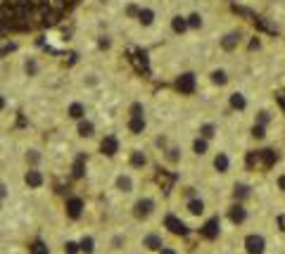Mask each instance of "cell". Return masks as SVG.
<instances>
[{
    "label": "cell",
    "mask_w": 285,
    "mask_h": 254,
    "mask_svg": "<svg viewBox=\"0 0 285 254\" xmlns=\"http://www.w3.org/2000/svg\"><path fill=\"white\" fill-rule=\"evenodd\" d=\"M166 204H169V216L176 219L183 228L200 230L212 219H217L221 192L207 186L195 171H188L176 176L174 186L166 192Z\"/></svg>",
    "instance_id": "cell-1"
},
{
    "label": "cell",
    "mask_w": 285,
    "mask_h": 254,
    "mask_svg": "<svg viewBox=\"0 0 285 254\" xmlns=\"http://www.w3.org/2000/svg\"><path fill=\"white\" fill-rule=\"evenodd\" d=\"M155 95L145 83L133 81L126 86L119 97L114 114V135L117 140H148L155 128Z\"/></svg>",
    "instance_id": "cell-2"
},
{
    "label": "cell",
    "mask_w": 285,
    "mask_h": 254,
    "mask_svg": "<svg viewBox=\"0 0 285 254\" xmlns=\"http://www.w3.org/2000/svg\"><path fill=\"white\" fill-rule=\"evenodd\" d=\"M245 157H247V152L233 140V135H228V138H223L221 143L212 147L207 161L195 174L200 176L209 188H214L217 192L223 195L247 171L245 169Z\"/></svg>",
    "instance_id": "cell-3"
},
{
    "label": "cell",
    "mask_w": 285,
    "mask_h": 254,
    "mask_svg": "<svg viewBox=\"0 0 285 254\" xmlns=\"http://www.w3.org/2000/svg\"><path fill=\"white\" fill-rule=\"evenodd\" d=\"M148 140L152 145L155 159H157V169H162V171L171 176L192 171L181 126H155Z\"/></svg>",
    "instance_id": "cell-4"
},
{
    "label": "cell",
    "mask_w": 285,
    "mask_h": 254,
    "mask_svg": "<svg viewBox=\"0 0 285 254\" xmlns=\"http://www.w3.org/2000/svg\"><path fill=\"white\" fill-rule=\"evenodd\" d=\"M243 74H245L243 57H212V60H204L200 69L195 71L197 95L217 100L228 88H233L240 79H245Z\"/></svg>",
    "instance_id": "cell-5"
},
{
    "label": "cell",
    "mask_w": 285,
    "mask_h": 254,
    "mask_svg": "<svg viewBox=\"0 0 285 254\" xmlns=\"http://www.w3.org/2000/svg\"><path fill=\"white\" fill-rule=\"evenodd\" d=\"M122 214L119 219L126 221L128 226H152V223H162L169 219V204H166V192L159 186L152 183L150 178L145 186L138 190L131 200L119 207Z\"/></svg>",
    "instance_id": "cell-6"
},
{
    "label": "cell",
    "mask_w": 285,
    "mask_h": 254,
    "mask_svg": "<svg viewBox=\"0 0 285 254\" xmlns=\"http://www.w3.org/2000/svg\"><path fill=\"white\" fill-rule=\"evenodd\" d=\"M55 79V60L41 50H19L14 53L12 67H10V86L12 88H27L38 91Z\"/></svg>",
    "instance_id": "cell-7"
},
{
    "label": "cell",
    "mask_w": 285,
    "mask_h": 254,
    "mask_svg": "<svg viewBox=\"0 0 285 254\" xmlns=\"http://www.w3.org/2000/svg\"><path fill=\"white\" fill-rule=\"evenodd\" d=\"M278 247H281V233L276 230V223L269 212L233 235V250L243 254H278Z\"/></svg>",
    "instance_id": "cell-8"
},
{
    "label": "cell",
    "mask_w": 285,
    "mask_h": 254,
    "mask_svg": "<svg viewBox=\"0 0 285 254\" xmlns=\"http://www.w3.org/2000/svg\"><path fill=\"white\" fill-rule=\"evenodd\" d=\"M62 131H64L67 145L81 155H97L105 145V138L109 135L107 121H105V117L97 114V109L93 114H88L86 119L76 121L71 126H64Z\"/></svg>",
    "instance_id": "cell-9"
},
{
    "label": "cell",
    "mask_w": 285,
    "mask_h": 254,
    "mask_svg": "<svg viewBox=\"0 0 285 254\" xmlns=\"http://www.w3.org/2000/svg\"><path fill=\"white\" fill-rule=\"evenodd\" d=\"M67 88L79 91V93L88 95L91 100L100 102L102 97H107L109 88H112V76H109V71L100 62L81 60L79 64H74V67L69 69Z\"/></svg>",
    "instance_id": "cell-10"
},
{
    "label": "cell",
    "mask_w": 285,
    "mask_h": 254,
    "mask_svg": "<svg viewBox=\"0 0 285 254\" xmlns=\"http://www.w3.org/2000/svg\"><path fill=\"white\" fill-rule=\"evenodd\" d=\"M164 27H166V12L157 0H143L136 17L128 27L124 29L128 38H133L138 45H150L164 40Z\"/></svg>",
    "instance_id": "cell-11"
},
{
    "label": "cell",
    "mask_w": 285,
    "mask_h": 254,
    "mask_svg": "<svg viewBox=\"0 0 285 254\" xmlns=\"http://www.w3.org/2000/svg\"><path fill=\"white\" fill-rule=\"evenodd\" d=\"M148 181L150 178H143L140 174L131 171L128 166H124V164L112 159L105 176H102V190H105V195H107V200L112 202V204L122 207V204H126V202L131 200Z\"/></svg>",
    "instance_id": "cell-12"
},
{
    "label": "cell",
    "mask_w": 285,
    "mask_h": 254,
    "mask_svg": "<svg viewBox=\"0 0 285 254\" xmlns=\"http://www.w3.org/2000/svg\"><path fill=\"white\" fill-rule=\"evenodd\" d=\"M186 131L190 133L200 135L204 140H209L212 145H217L221 143L223 138H228L231 135V126H228V121L226 117L219 112L217 107H195L188 112V119L181 124Z\"/></svg>",
    "instance_id": "cell-13"
},
{
    "label": "cell",
    "mask_w": 285,
    "mask_h": 254,
    "mask_svg": "<svg viewBox=\"0 0 285 254\" xmlns=\"http://www.w3.org/2000/svg\"><path fill=\"white\" fill-rule=\"evenodd\" d=\"M97 102L91 100L88 95L79 93V91H71V88H64L62 93H57V97L53 100V117L55 124L60 128L64 126H71L76 121L86 119L88 114H93Z\"/></svg>",
    "instance_id": "cell-14"
},
{
    "label": "cell",
    "mask_w": 285,
    "mask_h": 254,
    "mask_svg": "<svg viewBox=\"0 0 285 254\" xmlns=\"http://www.w3.org/2000/svg\"><path fill=\"white\" fill-rule=\"evenodd\" d=\"M50 147L38 131H24L12 143V166H48L50 169Z\"/></svg>",
    "instance_id": "cell-15"
},
{
    "label": "cell",
    "mask_w": 285,
    "mask_h": 254,
    "mask_svg": "<svg viewBox=\"0 0 285 254\" xmlns=\"http://www.w3.org/2000/svg\"><path fill=\"white\" fill-rule=\"evenodd\" d=\"M112 159L128 166L131 171L140 174L143 178H152L155 169H157V159H155L150 140H122Z\"/></svg>",
    "instance_id": "cell-16"
},
{
    "label": "cell",
    "mask_w": 285,
    "mask_h": 254,
    "mask_svg": "<svg viewBox=\"0 0 285 254\" xmlns=\"http://www.w3.org/2000/svg\"><path fill=\"white\" fill-rule=\"evenodd\" d=\"M14 186L22 195L29 197H45L53 188V176L48 166H10Z\"/></svg>",
    "instance_id": "cell-17"
},
{
    "label": "cell",
    "mask_w": 285,
    "mask_h": 254,
    "mask_svg": "<svg viewBox=\"0 0 285 254\" xmlns=\"http://www.w3.org/2000/svg\"><path fill=\"white\" fill-rule=\"evenodd\" d=\"M136 228L117 219L100 228V254H131Z\"/></svg>",
    "instance_id": "cell-18"
},
{
    "label": "cell",
    "mask_w": 285,
    "mask_h": 254,
    "mask_svg": "<svg viewBox=\"0 0 285 254\" xmlns=\"http://www.w3.org/2000/svg\"><path fill=\"white\" fill-rule=\"evenodd\" d=\"M259 186H261V197L266 202V207L273 212L276 209L285 212V157L264 174Z\"/></svg>",
    "instance_id": "cell-19"
},
{
    "label": "cell",
    "mask_w": 285,
    "mask_h": 254,
    "mask_svg": "<svg viewBox=\"0 0 285 254\" xmlns=\"http://www.w3.org/2000/svg\"><path fill=\"white\" fill-rule=\"evenodd\" d=\"M171 230L166 223H152V226H140L133 233V250L131 254H157L159 247L169 240Z\"/></svg>",
    "instance_id": "cell-20"
},
{
    "label": "cell",
    "mask_w": 285,
    "mask_h": 254,
    "mask_svg": "<svg viewBox=\"0 0 285 254\" xmlns=\"http://www.w3.org/2000/svg\"><path fill=\"white\" fill-rule=\"evenodd\" d=\"M183 128V126H181ZM183 138H186V150H188V157H190V164H192V171H197L200 166H202L207 157H209V152H212V143L209 140H204L200 135L190 133L183 128Z\"/></svg>",
    "instance_id": "cell-21"
},
{
    "label": "cell",
    "mask_w": 285,
    "mask_h": 254,
    "mask_svg": "<svg viewBox=\"0 0 285 254\" xmlns=\"http://www.w3.org/2000/svg\"><path fill=\"white\" fill-rule=\"evenodd\" d=\"M14 112H17V95L14 88L0 86V124H12Z\"/></svg>",
    "instance_id": "cell-22"
},
{
    "label": "cell",
    "mask_w": 285,
    "mask_h": 254,
    "mask_svg": "<svg viewBox=\"0 0 285 254\" xmlns=\"http://www.w3.org/2000/svg\"><path fill=\"white\" fill-rule=\"evenodd\" d=\"M157 254H190V250H188L186 238H181V235H176V233H171L169 240L159 247V252Z\"/></svg>",
    "instance_id": "cell-23"
},
{
    "label": "cell",
    "mask_w": 285,
    "mask_h": 254,
    "mask_svg": "<svg viewBox=\"0 0 285 254\" xmlns=\"http://www.w3.org/2000/svg\"><path fill=\"white\" fill-rule=\"evenodd\" d=\"M2 254H31V252H29L27 247H22V245H7Z\"/></svg>",
    "instance_id": "cell-24"
},
{
    "label": "cell",
    "mask_w": 285,
    "mask_h": 254,
    "mask_svg": "<svg viewBox=\"0 0 285 254\" xmlns=\"http://www.w3.org/2000/svg\"><path fill=\"white\" fill-rule=\"evenodd\" d=\"M10 207H12L10 202H5V200H2V197H0V219H2V216L7 214V209H10Z\"/></svg>",
    "instance_id": "cell-25"
}]
</instances>
